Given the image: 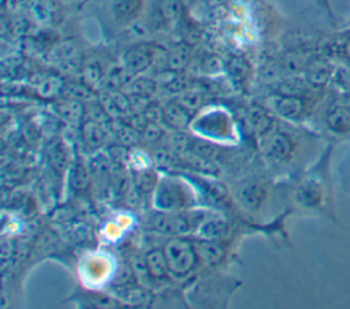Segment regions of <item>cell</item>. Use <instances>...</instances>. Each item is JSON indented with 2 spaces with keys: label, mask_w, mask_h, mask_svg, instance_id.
Listing matches in <instances>:
<instances>
[{
  "label": "cell",
  "mask_w": 350,
  "mask_h": 309,
  "mask_svg": "<svg viewBox=\"0 0 350 309\" xmlns=\"http://www.w3.org/2000/svg\"><path fill=\"white\" fill-rule=\"evenodd\" d=\"M163 252L167 260L168 272L176 278L186 276L194 268L198 260L194 245L182 238V235L168 239L164 243Z\"/></svg>",
  "instance_id": "obj_1"
},
{
  "label": "cell",
  "mask_w": 350,
  "mask_h": 309,
  "mask_svg": "<svg viewBox=\"0 0 350 309\" xmlns=\"http://www.w3.org/2000/svg\"><path fill=\"white\" fill-rule=\"evenodd\" d=\"M153 198L156 206L165 212H180L193 204L187 189L174 179L160 180L154 189Z\"/></svg>",
  "instance_id": "obj_2"
},
{
  "label": "cell",
  "mask_w": 350,
  "mask_h": 309,
  "mask_svg": "<svg viewBox=\"0 0 350 309\" xmlns=\"http://www.w3.org/2000/svg\"><path fill=\"white\" fill-rule=\"evenodd\" d=\"M262 152L276 163H286L294 153V141L282 131H269L262 137Z\"/></svg>",
  "instance_id": "obj_3"
},
{
  "label": "cell",
  "mask_w": 350,
  "mask_h": 309,
  "mask_svg": "<svg viewBox=\"0 0 350 309\" xmlns=\"http://www.w3.org/2000/svg\"><path fill=\"white\" fill-rule=\"evenodd\" d=\"M150 227L160 234L180 237L189 232L190 221L189 217H186L180 212L161 211L150 217Z\"/></svg>",
  "instance_id": "obj_4"
},
{
  "label": "cell",
  "mask_w": 350,
  "mask_h": 309,
  "mask_svg": "<svg viewBox=\"0 0 350 309\" xmlns=\"http://www.w3.org/2000/svg\"><path fill=\"white\" fill-rule=\"evenodd\" d=\"M267 197V185L258 179H249L242 182L235 190L238 204L250 212L257 211Z\"/></svg>",
  "instance_id": "obj_5"
},
{
  "label": "cell",
  "mask_w": 350,
  "mask_h": 309,
  "mask_svg": "<svg viewBox=\"0 0 350 309\" xmlns=\"http://www.w3.org/2000/svg\"><path fill=\"white\" fill-rule=\"evenodd\" d=\"M324 186L320 178L310 175L304 178L295 189V201L304 208H317L321 205Z\"/></svg>",
  "instance_id": "obj_6"
},
{
  "label": "cell",
  "mask_w": 350,
  "mask_h": 309,
  "mask_svg": "<svg viewBox=\"0 0 350 309\" xmlns=\"http://www.w3.org/2000/svg\"><path fill=\"white\" fill-rule=\"evenodd\" d=\"M154 59V48L150 45H135L124 52L122 66L133 75L144 72Z\"/></svg>",
  "instance_id": "obj_7"
},
{
  "label": "cell",
  "mask_w": 350,
  "mask_h": 309,
  "mask_svg": "<svg viewBox=\"0 0 350 309\" xmlns=\"http://www.w3.org/2000/svg\"><path fill=\"white\" fill-rule=\"evenodd\" d=\"M145 0H109L108 11L112 21L119 26L133 22L144 10Z\"/></svg>",
  "instance_id": "obj_8"
},
{
  "label": "cell",
  "mask_w": 350,
  "mask_h": 309,
  "mask_svg": "<svg viewBox=\"0 0 350 309\" xmlns=\"http://www.w3.org/2000/svg\"><path fill=\"white\" fill-rule=\"evenodd\" d=\"M325 124L331 133L339 137H350V109L345 104H332L324 115Z\"/></svg>",
  "instance_id": "obj_9"
},
{
  "label": "cell",
  "mask_w": 350,
  "mask_h": 309,
  "mask_svg": "<svg viewBox=\"0 0 350 309\" xmlns=\"http://www.w3.org/2000/svg\"><path fill=\"white\" fill-rule=\"evenodd\" d=\"M275 112L287 120H299L305 111V98L299 96H280L273 101Z\"/></svg>",
  "instance_id": "obj_10"
},
{
  "label": "cell",
  "mask_w": 350,
  "mask_h": 309,
  "mask_svg": "<svg viewBox=\"0 0 350 309\" xmlns=\"http://www.w3.org/2000/svg\"><path fill=\"white\" fill-rule=\"evenodd\" d=\"M100 105L104 113L111 118H119L120 115L127 112L129 108H131L130 98L119 93L118 90H112V89H108V92L101 96Z\"/></svg>",
  "instance_id": "obj_11"
},
{
  "label": "cell",
  "mask_w": 350,
  "mask_h": 309,
  "mask_svg": "<svg viewBox=\"0 0 350 309\" xmlns=\"http://www.w3.org/2000/svg\"><path fill=\"white\" fill-rule=\"evenodd\" d=\"M152 7L153 18L160 25H168L178 21L182 8H185L182 0H153Z\"/></svg>",
  "instance_id": "obj_12"
},
{
  "label": "cell",
  "mask_w": 350,
  "mask_h": 309,
  "mask_svg": "<svg viewBox=\"0 0 350 309\" xmlns=\"http://www.w3.org/2000/svg\"><path fill=\"white\" fill-rule=\"evenodd\" d=\"M194 247H196L198 260L201 263H204L205 265L219 264L224 258V254H226V250L221 246V243L219 241H213V239L201 238L200 241H197Z\"/></svg>",
  "instance_id": "obj_13"
},
{
  "label": "cell",
  "mask_w": 350,
  "mask_h": 309,
  "mask_svg": "<svg viewBox=\"0 0 350 309\" xmlns=\"http://www.w3.org/2000/svg\"><path fill=\"white\" fill-rule=\"evenodd\" d=\"M163 119L174 130H183L190 119V111L178 101H171L163 108Z\"/></svg>",
  "instance_id": "obj_14"
},
{
  "label": "cell",
  "mask_w": 350,
  "mask_h": 309,
  "mask_svg": "<svg viewBox=\"0 0 350 309\" xmlns=\"http://www.w3.org/2000/svg\"><path fill=\"white\" fill-rule=\"evenodd\" d=\"M81 134H82V139L86 144V146H89L90 149H97L100 148L104 141H105V130L103 129L101 123L97 122L96 119L90 118L86 119L82 123L81 127Z\"/></svg>",
  "instance_id": "obj_15"
},
{
  "label": "cell",
  "mask_w": 350,
  "mask_h": 309,
  "mask_svg": "<svg viewBox=\"0 0 350 309\" xmlns=\"http://www.w3.org/2000/svg\"><path fill=\"white\" fill-rule=\"evenodd\" d=\"M246 119H247L250 129L257 135L264 137L265 134H268L272 130V119L261 107H256V105L250 107L246 113Z\"/></svg>",
  "instance_id": "obj_16"
},
{
  "label": "cell",
  "mask_w": 350,
  "mask_h": 309,
  "mask_svg": "<svg viewBox=\"0 0 350 309\" xmlns=\"http://www.w3.org/2000/svg\"><path fill=\"white\" fill-rule=\"evenodd\" d=\"M230 228L228 224L221 219H208L204 223L200 224L198 234L204 239H213V241H221L227 237Z\"/></svg>",
  "instance_id": "obj_17"
},
{
  "label": "cell",
  "mask_w": 350,
  "mask_h": 309,
  "mask_svg": "<svg viewBox=\"0 0 350 309\" xmlns=\"http://www.w3.org/2000/svg\"><path fill=\"white\" fill-rule=\"evenodd\" d=\"M145 261L149 269V273L153 279H161L168 273L167 260L164 252L160 249H152L145 254Z\"/></svg>",
  "instance_id": "obj_18"
},
{
  "label": "cell",
  "mask_w": 350,
  "mask_h": 309,
  "mask_svg": "<svg viewBox=\"0 0 350 309\" xmlns=\"http://www.w3.org/2000/svg\"><path fill=\"white\" fill-rule=\"evenodd\" d=\"M56 112L63 120H66L68 123L79 122L83 115L81 103L78 100H72V98H66L64 101L56 104Z\"/></svg>",
  "instance_id": "obj_19"
},
{
  "label": "cell",
  "mask_w": 350,
  "mask_h": 309,
  "mask_svg": "<svg viewBox=\"0 0 350 309\" xmlns=\"http://www.w3.org/2000/svg\"><path fill=\"white\" fill-rule=\"evenodd\" d=\"M133 183L139 194H150L152 191H154L159 180L154 171L145 168L134 174Z\"/></svg>",
  "instance_id": "obj_20"
},
{
  "label": "cell",
  "mask_w": 350,
  "mask_h": 309,
  "mask_svg": "<svg viewBox=\"0 0 350 309\" xmlns=\"http://www.w3.org/2000/svg\"><path fill=\"white\" fill-rule=\"evenodd\" d=\"M180 157L196 172H200V174H204V175H216L217 171H219L212 160H206V159L200 157V156H197L194 153L187 152V153H185Z\"/></svg>",
  "instance_id": "obj_21"
},
{
  "label": "cell",
  "mask_w": 350,
  "mask_h": 309,
  "mask_svg": "<svg viewBox=\"0 0 350 309\" xmlns=\"http://www.w3.org/2000/svg\"><path fill=\"white\" fill-rule=\"evenodd\" d=\"M67 148L63 145V142L57 141L48 149V163L57 174L64 172L67 167Z\"/></svg>",
  "instance_id": "obj_22"
},
{
  "label": "cell",
  "mask_w": 350,
  "mask_h": 309,
  "mask_svg": "<svg viewBox=\"0 0 350 309\" xmlns=\"http://www.w3.org/2000/svg\"><path fill=\"white\" fill-rule=\"evenodd\" d=\"M189 152L212 161H215L220 154V149L216 145H213L212 142H208L204 139H196V138H193Z\"/></svg>",
  "instance_id": "obj_23"
},
{
  "label": "cell",
  "mask_w": 350,
  "mask_h": 309,
  "mask_svg": "<svg viewBox=\"0 0 350 309\" xmlns=\"http://www.w3.org/2000/svg\"><path fill=\"white\" fill-rule=\"evenodd\" d=\"M131 77H133V74H130L123 66H120V67L111 68L109 72L105 75L104 81L108 85V89L116 90L120 86L127 85L131 81Z\"/></svg>",
  "instance_id": "obj_24"
},
{
  "label": "cell",
  "mask_w": 350,
  "mask_h": 309,
  "mask_svg": "<svg viewBox=\"0 0 350 309\" xmlns=\"http://www.w3.org/2000/svg\"><path fill=\"white\" fill-rule=\"evenodd\" d=\"M187 59H189V49L186 45H176L174 46L170 52H168V56H167V64L171 70L174 71H178L180 68H183L187 63Z\"/></svg>",
  "instance_id": "obj_25"
},
{
  "label": "cell",
  "mask_w": 350,
  "mask_h": 309,
  "mask_svg": "<svg viewBox=\"0 0 350 309\" xmlns=\"http://www.w3.org/2000/svg\"><path fill=\"white\" fill-rule=\"evenodd\" d=\"M193 138L180 133V130H175L172 134H170L167 139V146H170L172 150H175L179 156H183L190 150Z\"/></svg>",
  "instance_id": "obj_26"
},
{
  "label": "cell",
  "mask_w": 350,
  "mask_h": 309,
  "mask_svg": "<svg viewBox=\"0 0 350 309\" xmlns=\"http://www.w3.org/2000/svg\"><path fill=\"white\" fill-rule=\"evenodd\" d=\"M131 271H133L135 279L144 286H148L153 280L152 275L149 273V269H148V265H146V261H145V256L144 257L133 256V258H131Z\"/></svg>",
  "instance_id": "obj_27"
},
{
  "label": "cell",
  "mask_w": 350,
  "mask_h": 309,
  "mask_svg": "<svg viewBox=\"0 0 350 309\" xmlns=\"http://www.w3.org/2000/svg\"><path fill=\"white\" fill-rule=\"evenodd\" d=\"M154 160L161 167L172 168V167L179 165L182 157L175 150H172L170 146H165V148H160L156 150Z\"/></svg>",
  "instance_id": "obj_28"
},
{
  "label": "cell",
  "mask_w": 350,
  "mask_h": 309,
  "mask_svg": "<svg viewBox=\"0 0 350 309\" xmlns=\"http://www.w3.org/2000/svg\"><path fill=\"white\" fill-rule=\"evenodd\" d=\"M83 78H85L86 85H89V86H94V85L100 83L105 78L100 62H97V60L88 62L86 66L83 67Z\"/></svg>",
  "instance_id": "obj_29"
},
{
  "label": "cell",
  "mask_w": 350,
  "mask_h": 309,
  "mask_svg": "<svg viewBox=\"0 0 350 309\" xmlns=\"http://www.w3.org/2000/svg\"><path fill=\"white\" fill-rule=\"evenodd\" d=\"M306 90H308V86H305V83H302L301 81H297V79L284 81L278 88V93L280 96H299V97H305Z\"/></svg>",
  "instance_id": "obj_30"
},
{
  "label": "cell",
  "mask_w": 350,
  "mask_h": 309,
  "mask_svg": "<svg viewBox=\"0 0 350 309\" xmlns=\"http://www.w3.org/2000/svg\"><path fill=\"white\" fill-rule=\"evenodd\" d=\"M63 93L67 98L72 100H86L90 97V86L89 85H81V83H68L64 85Z\"/></svg>",
  "instance_id": "obj_31"
},
{
  "label": "cell",
  "mask_w": 350,
  "mask_h": 309,
  "mask_svg": "<svg viewBox=\"0 0 350 309\" xmlns=\"http://www.w3.org/2000/svg\"><path fill=\"white\" fill-rule=\"evenodd\" d=\"M63 88L64 85L62 83V81L56 77H49L46 78L41 86H40V93L45 97H51V96H55L59 92H63Z\"/></svg>",
  "instance_id": "obj_32"
},
{
  "label": "cell",
  "mask_w": 350,
  "mask_h": 309,
  "mask_svg": "<svg viewBox=\"0 0 350 309\" xmlns=\"http://www.w3.org/2000/svg\"><path fill=\"white\" fill-rule=\"evenodd\" d=\"M130 89H131L133 96L146 98L154 90V83L148 81V79H139V81H135L133 83L130 82Z\"/></svg>",
  "instance_id": "obj_33"
},
{
  "label": "cell",
  "mask_w": 350,
  "mask_h": 309,
  "mask_svg": "<svg viewBox=\"0 0 350 309\" xmlns=\"http://www.w3.org/2000/svg\"><path fill=\"white\" fill-rule=\"evenodd\" d=\"M339 179L342 189L350 194V152L339 164Z\"/></svg>",
  "instance_id": "obj_34"
},
{
  "label": "cell",
  "mask_w": 350,
  "mask_h": 309,
  "mask_svg": "<svg viewBox=\"0 0 350 309\" xmlns=\"http://www.w3.org/2000/svg\"><path fill=\"white\" fill-rule=\"evenodd\" d=\"M176 101L179 104H182L186 109L193 111V109L200 108V105L202 103V97L194 92H185L182 96H179V98Z\"/></svg>",
  "instance_id": "obj_35"
},
{
  "label": "cell",
  "mask_w": 350,
  "mask_h": 309,
  "mask_svg": "<svg viewBox=\"0 0 350 309\" xmlns=\"http://www.w3.org/2000/svg\"><path fill=\"white\" fill-rule=\"evenodd\" d=\"M118 137L126 145H133L138 141L137 130L131 124H120L118 129Z\"/></svg>",
  "instance_id": "obj_36"
},
{
  "label": "cell",
  "mask_w": 350,
  "mask_h": 309,
  "mask_svg": "<svg viewBox=\"0 0 350 309\" xmlns=\"http://www.w3.org/2000/svg\"><path fill=\"white\" fill-rule=\"evenodd\" d=\"M163 135V131L154 122H148L145 127L141 130V138L146 142H156Z\"/></svg>",
  "instance_id": "obj_37"
},
{
  "label": "cell",
  "mask_w": 350,
  "mask_h": 309,
  "mask_svg": "<svg viewBox=\"0 0 350 309\" xmlns=\"http://www.w3.org/2000/svg\"><path fill=\"white\" fill-rule=\"evenodd\" d=\"M88 178H89L88 170H86L82 164H78V165L75 167L74 174H72L74 185H75L77 187H83V186L88 183Z\"/></svg>",
  "instance_id": "obj_38"
},
{
  "label": "cell",
  "mask_w": 350,
  "mask_h": 309,
  "mask_svg": "<svg viewBox=\"0 0 350 309\" xmlns=\"http://www.w3.org/2000/svg\"><path fill=\"white\" fill-rule=\"evenodd\" d=\"M198 1H201V0H182V4H183L185 8H191V7H194Z\"/></svg>",
  "instance_id": "obj_39"
},
{
  "label": "cell",
  "mask_w": 350,
  "mask_h": 309,
  "mask_svg": "<svg viewBox=\"0 0 350 309\" xmlns=\"http://www.w3.org/2000/svg\"><path fill=\"white\" fill-rule=\"evenodd\" d=\"M342 104H345V105L350 109V92H349V93H346V94L343 96V98H342Z\"/></svg>",
  "instance_id": "obj_40"
},
{
  "label": "cell",
  "mask_w": 350,
  "mask_h": 309,
  "mask_svg": "<svg viewBox=\"0 0 350 309\" xmlns=\"http://www.w3.org/2000/svg\"><path fill=\"white\" fill-rule=\"evenodd\" d=\"M209 1V5L211 7H217V5H220L221 3H224L226 0H208Z\"/></svg>",
  "instance_id": "obj_41"
}]
</instances>
